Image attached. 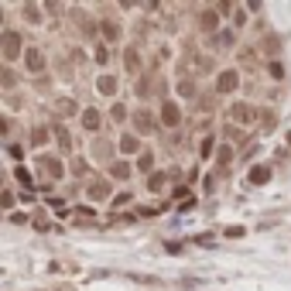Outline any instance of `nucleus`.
<instances>
[{"instance_id":"1","label":"nucleus","mask_w":291,"mask_h":291,"mask_svg":"<svg viewBox=\"0 0 291 291\" xmlns=\"http://www.w3.org/2000/svg\"><path fill=\"white\" fill-rule=\"evenodd\" d=\"M161 120H164V127H178L182 113H178V106H175L171 99H164V103H161Z\"/></svg>"},{"instance_id":"2","label":"nucleus","mask_w":291,"mask_h":291,"mask_svg":"<svg viewBox=\"0 0 291 291\" xmlns=\"http://www.w3.org/2000/svg\"><path fill=\"white\" fill-rule=\"evenodd\" d=\"M24 65H28L31 72H45V55H41L38 48H28V52H24Z\"/></svg>"},{"instance_id":"3","label":"nucleus","mask_w":291,"mask_h":291,"mask_svg":"<svg viewBox=\"0 0 291 291\" xmlns=\"http://www.w3.org/2000/svg\"><path fill=\"white\" fill-rule=\"evenodd\" d=\"M236 86H240V75L233 72V69H226V72L219 75V82H216V89H219V93H233Z\"/></svg>"},{"instance_id":"4","label":"nucleus","mask_w":291,"mask_h":291,"mask_svg":"<svg viewBox=\"0 0 291 291\" xmlns=\"http://www.w3.org/2000/svg\"><path fill=\"white\" fill-rule=\"evenodd\" d=\"M17 45H21V38H17L14 31H3V55H7V59L17 55Z\"/></svg>"},{"instance_id":"5","label":"nucleus","mask_w":291,"mask_h":291,"mask_svg":"<svg viewBox=\"0 0 291 291\" xmlns=\"http://www.w3.org/2000/svg\"><path fill=\"white\" fill-rule=\"evenodd\" d=\"M82 127L86 130H99V113L96 110H82Z\"/></svg>"},{"instance_id":"6","label":"nucleus","mask_w":291,"mask_h":291,"mask_svg":"<svg viewBox=\"0 0 291 291\" xmlns=\"http://www.w3.org/2000/svg\"><path fill=\"white\" fill-rule=\"evenodd\" d=\"M41 168H45L52 178H62V164H59V161H52V158H41Z\"/></svg>"},{"instance_id":"7","label":"nucleus","mask_w":291,"mask_h":291,"mask_svg":"<svg viewBox=\"0 0 291 291\" xmlns=\"http://www.w3.org/2000/svg\"><path fill=\"white\" fill-rule=\"evenodd\" d=\"M267 178H271V168H264V164H260V168H254V171H250V182H254V185H264V182H267Z\"/></svg>"},{"instance_id":"8","label":"nucleus","mask_w":291,"mask_h":291,"mask_svg":"<svg viewBox=\"0 0 291 291\" xmlns=\"http://www.w3.org/2000/svg\"><path fill=\"white\" fill-rule=\"evenodd\" d=\"M134 120H137V130H141V134H151V130H154V120H151L147 113H137Z\"/></svg>"},{"instance_id":"9","label":"nucleus","mask_w":291,"mask_h":291,"mask_svg":"<svg viewBox=\"0 0 291 291\" xmlns=\"http://www.w3.org/2000/svg\"><path fill=\"white\" fill-rule=\"evenodd\" d=\"M55 137H59V147L69 154V147H72V141H69V134H65V127H55Z\"/></svg>"},{"instance_id":"10","label":"nucleus","mask_w":291,"mask_h":291,"mask_svg":"<svg viewBox=\"0 0 291 291\" xmlns=\"http://www.w3.org/2000/svg\"><path fill=\"white\" fill-rule=\"evenodd\" d=\"M96 86H99V93H113V89H117L113 75H99V82H96Z\"/></svg>"},{"instance_id":"11","label":"nucleus","mask_w":291,"mask_h":291,"mask_svg":"<svg viewBox=\"0 0 291 291\" xmlns=\"http://www.w3.org/2000/svg\"><path fill=\"white\" fill-rule=\"evenodd\" d=\"M120 151H127V154H130V151H137V137H134V134H127V137L120 141Z\"/></svg>"},{"instance_id":"12","label":"nucleus","mask_w":291,"mask_h":291,"mask_svg":"<svg viewBox=\"0 0 291 291\" xmlns=\"http://www.w3.org/2000/svg\"><path fill=\"white\" fill-rule=\"evenodd\" d=\"M233 117H236V120H250V117H254V110H250V106H236V110H233Z\"/></svg>"},{"instance_id":"13","label":"nucleus","mask_w":291,"mask_h":291,"mask_svg":"<svg viewBox=\"0 0 291 291\" xmlns=\"http://www.w3.org/2000/svg\"><path fill=\"white\" fill-rule=\"evenodd\" d=\"M110 171H113V175H117V178H127V175H130V168H127V164H124V161H117V164H113V168H110Z\"/></svg>"},{"instance_id":"14","label":"nucleus","mask_w":291,"mask_h":291,"mask_svg":"<svg viewBox=\"0 0 291 291\" xmlns=\"http://www.w3.org/2000/svg\"><path fill=\"white\" fill-rule=\"evenodd\" d=\"M137 62H141V59H137V52H134V48H127V69H130V72L137 69Z\"/></svg>"},{"instance_id":"15","label":"nucleus","mask_w":291,"mask_h":291,"mask_svg":"<svg viewBox=\"0 0 291 291\" xmlns=\"http://www.w3.org/2000/svg\"><path fill=\"white\" fill-rule=\"evenodd\" d=\"M151 164H154V158H151V154H141V161H137V168H141V171H151Z\"/></svg>"},{"instance_id":"16","label":"nucleus","mask_w":291,"mask_h":291,"mask_svg":"<svg viewBox=\"0 0 291 291\" xmlns=\"http://www.w3.org/2000/svg\"><path fill=\"white\" fill-rule=\"evenodd\" d=\"M103 31H106V38H117V34H120V28H117V24H110V21L103 24Z\"/></svg>"},{"instance_id":"17","label":"nucleus","mask_w":291,"mask_h":291,"mask_svg":"<svg viewBox=\"0 0 291 291\" xmlns=\"http://www.w3.org/2000/svg\"><path fill=\"white\" fill-rule=\"evenodd\" d=\"M45 137H48V130H41V127L31 134V141H34V144H45Z\"/></svg>"},{"instance_id":"18","label":"nucleus","mask_w":291,"mask_h":291,"mask_svg":"<svg viewBox=\"0 0 291 291\" xmlns=\"http://www.w3.org/2000/svg\"><path fill=\"white\" fill-rule=\"evenodd\" d=\"M229 154H233V151H229V147H226V144L219 147V164H229Z\"/></svg>"},{"instance_id":"19","label":"nucleus","mask_w":291,"mask_h":291,"mask_svg":"<svg viewBox=\"0 0 291 291\" xmlns=\"http://www.w3.org/2000/svg\"><path fill=\"white\" fill-rule=\"evenodd\" d=\"M202 24H206V28H216V14H213V10H209V14H202Z\"/></svg>"},{"instance_id":"20","label":"nucleus","mask_w":291,"mask_h":291,"mask_svg":"<svg viewBox=\"0 0 291 291\" xmlns=\"http://www.w3.org/2000/svg\"><path fill=\"white\" fill-rule=\"evenodd\" d=\"M89 195H93V199H99V195H106V185H93V189H89Z\"/></svg>"},{"instance_id":"21","label":"nucleus","mask_w":291,"mask_h":291,"mask_svg":"<svg viewBox=\"0 0 291 291\" xmlns=\"http://www.w3.org/2000/svg\"><path fill=\"white\" fill-rule=\"evenodd\" d=\"M24 14H28V21H41L38 17V7H24Z\"/></svg>"}]
</instances>
